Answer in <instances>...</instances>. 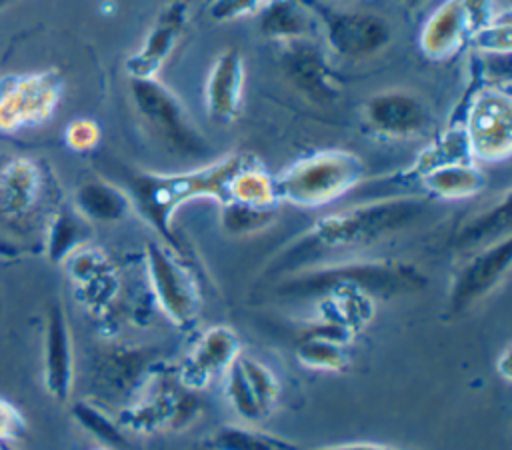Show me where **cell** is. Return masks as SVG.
Listing matches in <instances>:
<instances>
[{"mask_svg": "<svg viewBox=\"0 0 512 450\" xmlns=\"http://www.w3.org/2000/svg\"><path fill=\"white\" fill-rule=\"evenodd\" d=\"M428 210V200L420 196H390L328 214L294 238L268 266L272 276H290L308 268L338 262L350 252L370 248L386 240Z\"/></svg>", "mask_w": 512, "mask_h": 450, "instance_id": "1", "label": "cell"}, {"mask_svg": "<svg viewBox=\"0 0 512 450\" xmlns=\"http://www.w3.org/2000/svg\"><path fill=\"white\" fill-rule=\"evenodd\" d=\"M248 154H228L210 164L184 172H136L128 182L132 208L156 230L164 244L178 250L174 214L190 200H226L230 176L242 166Z\"/></svg>", "mask_w": 512, "mask_h": 450, "instance_id": "2", "label": "cell"}, {"mask_svg": "<svg viewBox=\"0 0 512 450\" xmlns=\"http://www.w3.org/2000/svg\"><path fill=\"white\" fill-rule=\"evenodd\" d=\"M334 286L356 288L370 298L412 294L426 286L424 274L410 264L390 260H338L290 274L276 294L286 300H316Z\"/></svg>", "mask_w": 512, "mask_h": 450, "instance_id": "3", "label": "cell"}, {"mask_svg": "<svg viewBox=\"0 0 512 450\" xmlns=\"http://www.w3.org/2000/svg\"><path fill=\"white\" fill-rule=\"evenodd\" d=\"M364 162L348 150H318L286 166L276 178L278 200L298 208H320L356 190L364 180Z\"/></svg>", "mask_w": 512, "mask_h": 450, "instance_id": "4", "label": "cell"}, {"mask_svg": "<svg viewBox=\"0 0 512 450\" xmlns=\"http://www.w3.org/2000/svg\"><path fill=\"white\" fill-rule=\"evenodd\" d=\"M130 96L150 134L170 154L190 160L210 152L178 96L158 78L130 80Z\"/></svg>", "mask_w": 512, "mask_h": 450, "instance_id": "5", "label": "cell"}, {"mask_svg": "<svg viewBox=\"0 0 512 450\" xmlns=\"http://www.w3.org/2000/svg\"><path fill=\"white\" fill-rule=\"evenodd\" d=\"M146 276L162 314L180 328L196 324L200 314V288L178 250L164 242L146 246Z\"/></svg>", "mask_w": 512, "mask_h": 450, "instance_id": "6", "label": "cell"}, {"mask_svg": "<svg viewBox=\"0 0 512 450\" xmlns=\"http://www.w3.org/2000/svg\"><path fill=\"white\" fill-rule=\"evenodd\" d=\"M470 156L482 162H502L512 152V98L498 86L476 92L464 118Z\"/></svg>", "mask_w": 512, "mask_h": 450, "instance_id": "7", "label": "cell"}, {"mask_svg": "<svg viewBox=\"0 0 512 450\" xmlns=\"http://www.w3.org/2000/svg\"><path fill=\"white\" fill-rule=\"evenodd\" d=\"M318 26L330 52L344 60H368L380 54L392 40V26L386 18L366 10L314 8Z\"/></svg>", "mask_w": 512, "mask_h": 450, "instance_id": "8", "label": "cell"}, {"mask_svg": "<svg viewBox=\"0 0 512 450\" xmlns=\"http://www.w3.org/2000/svg\"><path fill=\"white\" fill-rule=\"evenodd\" d=\"M152 388L138 404L128 406L118 424L134 432H152L158 428H180L196 418L202 404L196 398V390H190L178 382H170L166 376L154 374L148 382Z\"/></svg>", "mask_w": 512, "mask_h": 450, "instance_id": "9", "label": "cell"}, {"mask_svg": "<svg viewBox=\"0 0 512 450\" xmlns=\"http://www.w3.org/2000/svg\"><path fill=\"white\" fill-rule=\"evenodd\" d=\"M512 264V236H504L484 248L470 252L464 264L456 270L450 290L448 308L460 314L486 296H490L508 276Z\"/></svg>", "mask_w": 512, "mask_h": 450, "instance_id": "10", "label": "cell"}, {"mask_svg": "<svg viewBox=\"0 0 512 450\" xmlns=\"http://www.w3.org/2000/svg\"><path fill=\"white\" fill-rule=\"evenodd\" d=\"M362 122L376 136L406 140L428 130L432 112L416 92L392 88L380 90L364 102Z\"/></svg>", "mask_w": 512, "mask_h": 450, "instance_id": "11", "label": "cell"}, {"mask_svg": "<svg viewBox=\"0 0 512 450\" xmlns=\"http://www.w3.org/2000/svg\"><path fill=\"white\" fill-rule=\"evenodd\" d=\"M60 80L54 74L16 76L0 92V128L12 130L46 120L60 100Z\"/></svg>", "mask_w": 512, "mask_h": 450, "instance_id": "12", "label": "cell"}, {"mask_svg": "<svg viewBox=\"0 0 512 450\" xmlns=\"http://www.w3.org/2000/svg\"><path fill=\"white\" fill-rule=\"evenodd\" d=\"M224 376L232 408L248 422L264 418L280 396V382L274 372L242 352L232 360Z\"/></svg>", "mask_w": 512, "mask_h": 450, "instance_id": "13", "label": "cell"}, {"mask_svg": "<svg viewBox=\"0 0 512 450\" xmlns=\"http://www.w3.org/2000/svg\"><path fill=\"white\" fill-rule=\"evenodd\" d=\"M188 22V2H168L150 24L140 46L126 60V72L130 80L158 78L160 68L178 46Z\"/></svg>", "mask_w": 512, "mask_h": 450, "instance_id": "14", "label": "cell"}, {"mask_svg": "<svg viewBox=\"0 0 512 450\" xmlns=\"http://www.w3.org/2000/svg\"><path fill=\"white\" fill-rule=\"evenodd\" d=\"M282 46L280 64L288 82L316 104L332 102L340 88L320 48L310 40H294Z\"/></svg>", "mask_w": 512, "mask_h": 450, "instance_id": "15", "label": "cell"}, {"mask_svg": "<svg viewBox=\"0 0 512 450\" xmlns=\"http://www.w3.org/2000/svg\"><path fill=\"white\" fill-rule=\"evenodd\" d=\"M238 354V334L230 326H212L198 338L192 352L178 368L176 378L182 386L200 392L218 374H224Z\"/></svg>", "mask_w": 512, "mask_h": 450, "instance_id": "16", "label": "cell"}, {"mask_svg": "<svg viewBox=\"0 0 512 450\" xmlns=\"http://www.w3.org/2000/svg\"><path fill=\"white\" fill-rule=\"evenodd\" d=\"M246 84L244 56L236 48L216 54L204 84L206 112L216 124H230L240 116Z\"/></svg>", "mask_w": 512, "mask_h": 450, "instance_id": "17", "label": "cell"}, {"mask_svg": "<svg viewBox=\"0 0 512 450\" xmlns=\"http://www.w3.org/2000/svg\"><path fill=\"white\" fill-rule=\"evenodd\" d=\"M74 384V346L66 314L60 304H52L44 328V388L64 402L70 398Z\"/></svg>", "mask_w": 512, "mask_h": 450, "instance_id": "18", "label": "cell"}, {"mask_svg": "<svg viewBox=\"0 0 512 450\" xmlns=\"http://www.w3.org/2000/svg\"><path fill=\"white\" fill-rule=\"evenodd\" d=\"M472 32L464 0H444L424 22L418 44L426 58L446 60L454 56Z\"/></svg>", "mask_w": 512, "mask_h": 450, "instance_id": "19", "label": "cell"}, {"mask_svg": "<svg viewBox=\"0 0 512 450\" xmlns=\"http://www.w3.org/2000/svg\"><path fill=\"white\" fill-rule=\"evenodd\" d=\"M420 188L440 200H464L482 192L486 178L474 160H454L412 174Z\"/></svg>", "mask_w": 512, "mask_h": 450, "instance_id": "20", "label": "cell"}, {"mask_svg": "<svg viewBox=\"0 0 512 450\" xmlns=\"http://www.w3.org/2000/svg\"><path fill=\"white\" fill-rule=\"evenodd\" d=\"M260 32L280 44L294 40H310L318 26L314 8L302 0H272L258 12Z\"/></svg>", "mask_w": 512, "mask_h": 450, "instance_id": "21", "label": "cell"}, {"mask_svg": "<svg viewBox=\"0 0 512 450\" xmlns=\"http://www.w3.org/2000/svg\"><path fill=\"white\" fill-rule=\"evenodd\" d=\"M130 208L128 192L102 178L82 182L74 196V210L88 222H118Z\"/></svg>", "mask_w": 512, "mask_h": 450, "instance_id": "22", "label": "cell"}, {"mask_svg": "<svg viewBox=\"0 0 512 450\" xmlns=\"http://www.w3.org/2000/svg\"><path fill=\"white\" fill-rule=\"evenodd\" d=\"M510 234V192H504L500 200L472 216L454 238L460 250H478Z\"/></svg>", "mask_w": 512, "mask_h": 450, "instance_id": "23", "label": "cell"}, {"mask_svg": "<svg viewBox=\"0 0 512 450\" xmlns=\"http://www.w3.org/2000/svg\"><path fill=\"white\" fill-rule=\"evenodd\" d=\"M224 202H238L258 208H276L280 200L276 196L274 178L260 166L256 158L248 156L242 162V166L230 176Z\"/></svg>", "mask_w": 512, "mask_h": 450, "instance_id": "24", "label": "cell"}, {"mask_svg": "<svg viewBox=\"0 0 512 450\" xmlns=\"http://www.w3.org/2000/svg\"><path fill=\"white\" fill-rule=\"evenodd\" d=\"M342 340H336L322 332L318 326H310L306 334L298 340L296 356L302 366L312 370H326L338 372L344 370L348 364V352Z\"/></svg>", "mask_w": 512, "mask_h": 450, "instance_id": "25", "label": "cell"}, {"mask_svg": "<svg viewBox=\"0 0 512 450\" xmlns=\"http://www.w3.org/2000/svg\"><path fill=\"white\" fill-rule=\"evenodd\" d=\"M90 238V226L84 216H80L74 208L60 210L48 228V256L54 262L70 258L76 250L84 248Z\"/></svg>", "mask_w": 512, "mask_h": 450, "instance_id": "26", "label": "cell"}, {"mask_svg": "<svg viewBox=\"0 0 512 450\" xmlns=\"http://www.w3.org/2000/svg\"><path fill=\"white\" fill-rule=\"evenodd\" d=\"M204 450H300L296 444L262 430L224 424L204 442Z\"/></svg>", "mask_w": 512, "mask_h": 450, "instance_id": "27", "label": "cell"}, {"mask_svg": "<svg viewBox=\"0 0 512 450\" xmlns=\"http://www.w3.org/2000/svg\"><path fill=\"white\" fill-rule=\"evenodd\" d=\"M2 200L4 208L10 212L24 214L38 196L40 176L32 162L16 160L2 174Z\"/></svg>", "mask_w": 512, "mask_h": 450, "instance_id": "28", "label": "cell"}, {"mask_svg": "<svg viewBox=\"0 0 512 450\" xmlns=\"http://www.w3.org/2000/svg\"><path fill=\"white\" fill-rule=\"evenodd\" d=\"M72 414L86 432H90L94 438L100 440L102 446L112 450L126 444V436L118 420H112L100 406L92 402H76L72 406Z\"/></svg>", "mask_w": 512, "mask_h": 450, "instance_id": "29", "label": "cell"}, {"mask_svg": "<svg viewBox=\"0 0 512 450\" xmlns=\"http://www.w3.org/2000/svg\"><path fill=\"white\" fill-rule=\"evenodd\" d=\"M276 218V208H258L238 202L222 204V226L230 234H252L270 226Z\"/></svg>", "mask_w": 512, "mask_h": 450, "instance_id": "30", "label": "cell"}, {"mask_svg": "<svg viewBox=\"0 0 512 450\" xmlns=\"http://www.w3.org/2000/svg\"><path fill=\"white\" fill-rule=\"evenodd\" d=\"M474 44L482 52L508 56L510 54V44H512L510 16L502 14L500 18H492L484 26L474 30Z\"/></svg>", "mask_w": 512, "mask_h": 450, "instance_id": "31", "label": "cell"}, {"mask_svg": "<svg viewBox=\"0 0 512 450\" xmlns=\"http://www.w3.org/2000/svg\"><path fill=\"white\" fill-rule=\"evenodd\" d=\"M272 0H212L208 14L216 22H232L238 18L254 16Z\"/></svg>", "mask_w": 512, "mask_h": 450, "instance_id": "32", "label": "cell"}, {"mask_svg": "<svg viewBox=\"0 0 512 450\" xmlns=\"http://www.w3.org/2000/svg\"><path fill=\"white\" fill-rule=\"evenodd\" d=\"M98 138H100V130L92 120H74L66 128V142L70 148L78 152L94 148L98 144Z\"/></svg>", "mask_w": 512, "mask_h": 450, "instance_id": "33", "label": "cell"}, {"mask_svg": "<svg viewBox=\"0 0 512 450\" xmlns=\"http://www.w3.org/2000/svg\"><path fill=\"white\" fill-rule=\"evenodd\" d=\"M24 416L22 412L8 400L0 398V444L18 440L24 432Z\"/></svg>", "mask_w": 512, "mask_h": 450, "instance_id": "34", "label": "cell"}, {"mask_svg": "<svg viewBox=\"0 0 512 450\" xmlns=\"http://www.w3.org/2000/svg\"><path fill=\"white\" fill-rule=\"evenodd\" d=\"M464 6L468 12L472 32L478 30L480 26H484L488 20H492V16H490L492 0H464Z\"/></svg>", "mask_w": 512, "mask_h": 450, "instance_id": "35", "label": "cell"}, {"mask_svg": "<svg viewBox=\"0 0 512 450\" xmlns=\"http://www.w3.org/2000/svg\"><path fill=\"white\" fill-rule=\"evenodd\" d=\"M314 450H398L390 446H380V444H368V442H354V444H338V446H324V448H314Z\"/></svg>", "mask_w": 512, "mask_h": 450, "instance_id": "36", "label": "cell"}, {"mask_svg": "<svg viewBox=\"0 0 512 450\" xmlns=\"http://www.w3.org/2000/svg\"><path fill=\"white\" fill-rule=\"evenodd\" d=\"M508 358H510V348L506 346L504 348V354L500 356V364H496V368L500 370V374L506 378V380H510V370H508Z\"/></svg>", "mask_w": 512, "mask_h": 450, "instance_id": "37", "label": "cell"}, {"mask_svg": "<svg viewBox=\"0 0 512 450\" xmlns=\"http://www.w3.org/2000/svg\"><path fill=\"white\" fill-rule=\"evenodd\" d=\"M404 4H408V6H420L424 0H402Z\"/></svg>", "mask_w": 512, "mask_h": 450, "instance_id": "38", "label": "cell"}, {"mask_svg": "<svg viewBox=\"0 0 512 450\" xmlns=\"http://www.w3.org/2000/svg\"><path fill=\"white\" fill-rule=\"evenodd\" d=\"M0 450H16V448H14L10 442H2V444H0Z\"/></svg>", "mask_w": 512, "mask_h": 450, "instance_id": "39", "label": "cell"}, {"mask_svg": "<svg viewBox=\"0 0 512 450\" xmlns=\"http://www.w3.org/2000/svg\"><path fill=\"white\" fill-rule=\"evenodd\" d=\"M10 2H14V0H0V8H4V6L10 4Z\"/></svg>", "mask_w": 512, "mask_h": 450, "instance_id": "40", "label": "cell"}, {"mask_svg": "<svg viewBox=\"0 0 512 450\" xmlns=\"http://www.w3.org/2000/svg\"><path fill=\"white\" fill-rule=\"evenodd\" d=\"M98 450H110V448H106V446H104V448H98Z\"/></svg>", "mask_w": 512, "mask_h": 450, "instance_id": "41", "label": "cell"}]
</instances>
